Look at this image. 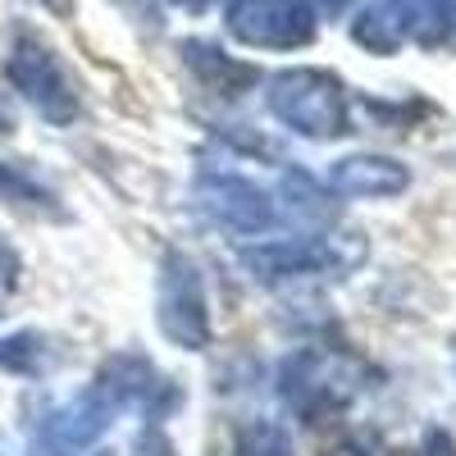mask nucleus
Masks as SVG:
<instances>
[{
    "label": "nucleus",
    "instance_id": "f257e3e1",
    "mask_svg": "<svg viewBox=\"0 0 456 456\" xmlns=\"http://www.w3.org/2000/svg\"><path fill=\"white\" fill-rule=\"evenodd\" d=\"M274 384L288 411H297L311 425H324L347 411L356 397H365L370 365L342 347H329V342H311V347H297L279 361Z\"/></svg>",
    "mask_w": 456,
    "mask_h": 456
},
{
    "label": "nucleus",
    "instance_id": "f03ea898",
    "mask_svg": "<svg viewBox=\"0 0 456 456\" xmlns=\"http://www.w3.org/2000/svg\"><path fill=\"white\" fill-rule=\"evenodd\" d=\"M265 105H270V114L283 128H292L306 142H333L352 133L347 87L329 69H311V64L279 69L265 83Z\"/></svg>",
    "mask_w": 456,
    "mask_h": 456
},
{
    "label": "nucleus",
    "instance_id": "7ed1b4c3",
    "mask_svg": "<svg viewBox=\"0 0 456 456\" xmlns=\"http://www.w3.org/2000/svg\"><path fill=\"white\" fill-rule=\"evenodd\" d=\"M365 242L356 233H311V238H279L242 247V270L265 288H288L301 279H342L365 260Z\"/></svg>",
    "mask_w": 456,
    "mask_h": 456
},
{
    "label": "nucleus",
    "instance_id": "20e7f679",
    "mask_svg": "<svg viewBox=\"0 0 456 456\" xmlns=\"http://www.w3.org/2000/svg\"><path fill=\"white\" fill-rule=\"evenodd\" d=\"M5 78L10 87L42 114L46 124L69 128L83 114V87L60 60V51L32 28L10 32V51H5Z\"/></svg>",
    "mask_w": 456,
    "mask_h": 456
},
{
    "label": "nucleus",
    "instance_id": "39448f33",
    "mask_svg": "<svg viewBox=\"0 0 456 456\" xmlns=\"http://www.w3.org/2000/svg\"><path fill=\"white\" fill-rule=\"evenodd\" d=\"M156 324L160 333L183 352H206L210 347V297H206V274L201 265L169 247L160 256V274H156Z\"/></svg>",
    "mask_w": 456,
    "mask_h": 456
},
{
    "label": "nucleus",
    "instance_id": "423d86ee",
    "mask_svg": "<svg viewBox=\"0 0 456 456\" xmlns=\"http://www.w3.org/2000/svg\"><path fill=\"white\" fill-rule=\"evenodd\" d=\"M114 415H124V402L114 397L110 384L96 374L78 397L60 402L46 420L37 425L23 456H83L87 447L101 443V434L114 425Z\"/></svg>",
    "mask_w": 456,
    "mask_h": 456
},
{
    "label": "nucleus",
    "instance_id": "0eeeda50",
    "mask_svg": "<svg viewBox=\"0 0 456 456\" xmlns=\"http://www.w3.org/2000/svg\"><path fill=\"white\" fill-rule=\"evenodd\" d=\"M228 32L256 51H297L315 42L311 0H228Z\"/></svg>",
    "mask_w": 456,
    "mask_h": 456
},
{
    "label": "nucleus",
    "instance_id": "6e6552de",
    "mask_svg": "<svg viewBox=\"0 0 456 456\" xmlns=\"http://www.w3.org/2000/svg\"><path fill=\"white\" fill-rule=\"evenodd\" d=\"M192 197L215 224L233 228V233H247V238H260L279 224L270 192L256 187L251 178H242V174H228V169H201Z\"/></svg>",
    "mask_w": 456,
    "mask_h": 456
},
{
    "label": "nucleus",
    "instance_id": "1a4fd4ad",
    "mask_svg": "<svg viewBox=\"0 0 456 456\" xmlns=\"http://www.w3.org/2000/svg\"><path fill=\"white\" fill-rule=\"evenodd\" d=\"M411 187V169L393 156H374V151H356L342 156L329 169V192L338 197H365V201H384V197H402Z\"/></svg>",
    "mask_w": 456,
    "mask_h": 456
},
{
    "label": "nucleus",
    "instance_id": "9d476101",
    "mask_svg": "<svg viewBox=\"0 0 456 456\" xmlns=\"http://www.w3.org/2000/svg\"><path fill=\"white\" fill-rule=\"evenodd\" d=\"M415 37V0H370L352 19V42L370 55H393Z\"/></svg>",
    "mask_w": 456,
    "mask_h": 456
},
{
    "label": "nucleus",
    "instance_id": "9b49d317",
    "mask_svg": "<svg viewBox=\"0 0 456 456\" xmlns=\"http://www.w3.org/2000/svg\"><path fill=\"white\" fill-rule=\"evenodd\" d=\"M183 64L192 69L197 78H201V87L215 92V96H242V92H251L260 83V69L256 64L219 51L215 42H183Z\"/></svg>",
    "mask_w": 456,
    "mask_h": 456
},
{
    "label": "nucleus",
    "instance_id": "f8f14e48",
    "mask_svg": "<svg viewBox=\"0 0 456 456\" xmlns=\"http://www.w3.org/2000/svg\"><path fill=\"white\" fill-rule=\"evenodd\" d=\"M51 365H55V347H51L46 333L19 329L10 338H0V370H5V374L42 379V374H51Z\"/></svg>",
    "mask_w": 456,
    "mask_h": 456
},
{
    "label": "nucleus",
    "instance_id": "ddd939ff",
    "mask_svg": "<svg viewBox=\"0 0 456 456\" xmlns=\"http://www.w3.org/2000/svg\"><path fill=\"white\" fill-rule=\"evenodd\" d=\"M0 201H10L14 210L37 215V219H64V206L51 187L37 183L32 174H23L19 165H5V160H0Z\"/></svg>",
    "mask_w": 456,
    "mask_h": 456
},
{
    "label": "nucleus",
    "instance_id": "4468645a",
    "mask_svg": "<svg viewBox=\"0 0 456 456\" xmlns=\"http://www.w3.org/2000/svg\"><path fill=\"white\" fill-rule=\"evenodd\" d=\"M279 197L288 201V215L292 219H311V224H329L333 219V192H329V183H320L315 174L297 169V165L279 178Z\"/></svg>",
    "mask_w": 456,
    "mask_h": 456
},
{
    "label": "nucleus",
    "instance_id": "2eb2a0df",
    "mask_svg": "<svg viewBox=\"0 0 456 456\" xmlns=\"http://www.w3.org/2000/svg\"><path fill=\"white\" fill-rule=\"evenodd\" d=\"M415 42L425 51H456V0H415Z\"/></svg>",
    "mask_w": 456,
    "mask_h": 456
},
{
    "label": "nucleus",
    "instance_id": "dca6fc26",
    "mask_svg": "<svg viewBox=\"0 0 456 456\" xmlns=\"http://www.w3.org/2000/svg\"><path fill=\"white\" fill-rule=\"evenodd\" d=\"M233 456H297V447L279 420H247L233 429Z\"/></svg>",
    "mask_w": 456,
    "mask_h": 456
},
{
    "label": "nucleus",
    "instance_id": "f3484780",
    "mask_svg": "<svg viewBox=\"0 0 456 456\" xmlns=\"http://www.w3.org/2000/svg\"><path fill=\"white\" fill-rule=\"evenodd\" d=\"M133 456H174V443H169V434H165V425H156V420H146V425L137 429V443H133Z\"/></svg>",
    "mask_w": 456,
    "mask_h": 456
},
{
    "label": "nucleus",
    "instance_id": "a211bd4d",
    "mask_svg": "<svg viewBox=\"0 0 456 456\" xmlns=\"http://www.w3.org/2000/svg\"><path fill=\"white\" fill-rule=\"evenodd\" d=\"M329 456H388L384 443H379L374 434H352V438H342Z\"/></svg>",
    "mask_w": 456,
    "mask_h": 456
},
{
    "label": "nucleus",
    "instance_id": "6ab92c4d",
    "mask_svg": "<svg viewBox=\"0 0 456 456\" xmlns=\"http://www.w3.org/2000/svg\"><path fill=\"white\" fill-rule=\"evenodd\" d=\"M420 456H456V438L443 425H429L420 438Z\"/></svg>",
    "mask_w": 456,
    "mask_h": 456
},
{
    "label": "nucleus",
    "instance_id": "aec40b11",
    "mask_svg": "<svg viewBox=\"0 0 456 456\" xmlns=\"http://www.w3.org/2000/svg\"><path fill=\"white\" fill-rule=\"evenodd\" d=\"M315 5H320L324 14H342V10H347V5H352V0H315Z\"/></svg>",
    "mask_w": 456,
    "mask_h": 456
},
{
    "label": "nucleus",
    "instance_id": "412c9836",
    "mask_svg": "<svg viewBox=\"0 0 456 456\" xmlns=\"http://www.w3.org/2000/svg\"><path fill=\"white\" fill-rule=\"evenodd\" d=\"M46 10H55V14H73V0H42Z\"/></svg>",
    "mask_w": 456,
    "mask_h": 456
},
{
    "label": "nucleus",
    "instance_id": "4be33fe9",
    "mask_svg": "<svg viewBox=\"0 0 456 456\" xmlns=\"http://www.w3.org/2000/svg\"><path fill=\"white\" fill-rule=\"evenodd\" d=\"M5 133H14V119H10V110L0 105V137H5Z\"/></svg>",
    "mask_w": 456,
    "mask_h": 456
},
{
    "label": "nucleus",
    "instance_id": "5701e85b",
    "mask_svg": "<svg viewBox=\"0 0 456 456\" xmlns=\"http://www.w3.org/2000/svg\"><path fill=\"white\" fill-rule=\"evenodd\" d=\"M169 5H187V10H206L210 0H169Z\"/></svg>",
    "mask_w": 456,
    "mask_h": 456
},
{
    "label": "nucleus",
    "instance_id": "b1692460",
    "mask_svg": "<svg viewBox=\"0 0 456 456\" xmlns=\"http://www.w3.org/2000/svg\"><path fill=\"white\" fill-rule=\"evenodd\" d=\"M92 456H114V452H92Z\"/></svg>",
    "mask_w": 456,
    "mask_h": 456
}]
</instances>
